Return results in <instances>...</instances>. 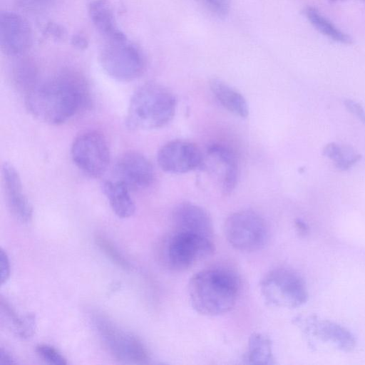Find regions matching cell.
Here are the masks:
<instances>
[{
	"label": "cell",
	"mask_w": 365,
	"mask_h": 365,
	"mask_svg": "<svg viewBox=\"0 0 365 365\" xmlns=\"http://www.w3.org/2000/svg\"><path fill=\"white\" fill-rule=\"evenodd\" d=\"M25 104L37 119L59 125L87 109L91 96L84 78L77 72L66 71L38 82L25 93Z\"/></svg>",
	"instance_id": "6da1fadb"
},
{
	"label": "cell",
	"mask_w": 365,
	"mask_h": 365,
	"mask_svg": "<svg viewBox=\"0 0 365 365\" xmlns=\"http://www.w3.org/2000/svg\"><path fill=\"white\" fill-rule=\"evenodd\" d=\"M240 282L232 271L222 267L205 269L190 279L187 292L192 308L205 316H219L236 304Z\"/></svg>",
	"instance_id": "7a4b0ae2"
},
{
	"label": "cell",
	"mask_w": 365,
	"mask_h": 365,
	"mask_svg": "<svg viewBox=\"0 0 365 365\" xmlns=\"http://www.w3.org/2000/svg\"><path fill=\"white\" fill-rule=\"evenodd\" d=\"M176 99L163 85L145 83L133 94L126 115L127 126L132 130H152L167 125L174 117Z\"/></svg>",
	"instance_id": "3957f363"
},
{
	"label": "cell",
	"mask_w": 365,
	"mask_h": 365,
	"mask_svg": "<svg viewBox=\"0 0 365 365\" xmlns=\"http://www.w3.org/2000/svg\"><path fill=\"white\" fill-rule=\"evenodd\" d=\"M259 288L265 302L272 307L295 308L306 303L308 299L304 280L288 268L269 271L262 279Z\"/></svg>",
	"instance_id": "277c9868"
},
{
	"label": "cell",
	"mask_w": 365,
	"mask_h": 365,
	"mask_svg": "<svg viewBox=\"0 0 365 365\" xmlns=\"http://www.w3.org/2000/svg\"><path fill=\"white\" fill-rule=\"evenodd\" d=\"M103 71L122 82L139 78L146 68V58L141 49L128 40L106 41L100 54Z\"/></svg>",
	"instance_id": "5b68a950"
},
{
	"label": "cell",
	"mask_w": 365,
	"mask_h": 365,
	"mask_svg": "<svg viewBox=\"0 0 365 365\" xmlns=\"http://www.w3.org/2000/svg\"><path fill=\"white\" fill-rule=\"evenodd\" d=\"M225 237L235 249L246 252L261 250L266 245L268 229L258 213L244 210L231 214L224 225Z\"/></svg>",
	"instance_id": "8992f818"
},
{
	"label": "cell",
	"mask_w": 365,
	"mask_h": 365,
	"mask_svg": "<svg viewBox=\"0 0 365 365\" xmlns=\"http://www.w3.org/2000/svg\"><path fill=\"white\" fill-rule=\"evenodd\" d=\"M214 251L210 238L173 231L165 242L163 258L170 269L180 272L211 256Z\"/></svg>",
	"instance_id": "52a82bcc"
},
{
	"label": "cell",
	"mask_w": 365,
	"mask_h": 365,
	"mask_svg": "<svg viewBox=\"0 0 365 365\" xmlns=\"http://www.w3.org/2000/svg\"><path fill=\"white\" fill-rule=\"evenodd\" d=\"M93 323L103 344L115 358L122 361L139 364L149 362L150 354L137 336L121 329L102 315H95Z\"/></svg>",
	"instance_id": "ba28073f"
},
{
	"label": "cell",
	"mask_w": 365,
	"mask_h": 365,
	"mask_svg": "<svg viewBox=\"0 0 365 365\" xmlns=\"http://www.w3.org/2000/svg\"><path fill=\"white\" fill-rule=\"evenodd\" d=\"M71 155L75 165L91 177L98 178L110 163V150L106 137L97 130H86L73 141Z\"/></svg>",
	"instance_id": "9c48e42d"
},
{
	"label": "cell",
	"mask_w": 365,
	"mask_h": 365,
	"mask_svg": "<svg viewBox=\"0 0 365 365\" xmlns=\"http://www.w3.org/2000/svg\"><path fill=\"white\" fill-rule=\"evenodd\" d=\"M157 160L160 168L170 173H185L194 170L203 163L200 148L193 143L172 140L158 150Z\"/></svg>",
	"instance_id": "30bf717a"
},
{
	"label": "cell",
	"mask_w": 365,
	"mask_h": 365,
	"mask_svg": "<svg viewBox=\"0 0 365 365\" xmlns=\"http://www.w3.org/2000/svg\"><path fill=\"white\" fill-rule=\"evenodd\" d=\"M32 43V31L27 21L19 14L2 11L0 14V45L4 53L17 57L24 55Z\"/></svg>",
	"instance_id": "8fae6325"
},
{
	"label": "cell",
	"mask_w": 365,
	"mask_h": 365,
	"mask_svg": "<svg viewBox=\"0 0 365 365\" xmlns=\"http://www.w3.org/2000/svg\"><path fill=\"white\" fill-rule=\"evenodd\" d=\"M115 174L117 180L129 190H142L149 187L155 178L153 166L143 154L128 152L116 162Z\"/></svg>",
	"instance_id": "7c38bea8"
},
{
	"label": "cell",
	"mask_w": 365,
	"mask_h": 365,
	"mask_svg": "<svg viewBox=\"0 0 365 365\" xmlns=\"http://www.w3.org/2000/svg\"><path fill=\"white\" fill-rule=\"evenodd\" d=\"M173 231L194 234L212 239L213 225L208 212L191 202L178 204L172 213Z\"/></svg>",
	"instance_id": "4fadbf2b"
},
{
	"label": "cell",
	"mask_w": 365,
	"mask_h": 365,
	"mask_svg": "<svg viewBox=\"0 0 365 365\" xmlns=\"http://www.w3.org/2000/svg\"><path fill=\"white\" fill-rule=\"evenodd\" d=\"M2 178L6 200L12 215L20 222L31 221L33 209L25 195L20 176L16 168L9 163L2 165Z\"/></svg>",
	"instance_id": "5bb4252c"
},
{
	"label": "cell",
	"mask_w": 365,
	"mask_h": 365,
	"mask_svg": "<svg viewBox=\"0 0 365 365\" xmlns=\"http://www.w3.org/2000/svg\"><path fill=\"white\" fill-rule=\"evenodd\" d=\"M305 331L324 342H329L337 349L349 351L356 345L354 335L345 327L329 320L310 319L306 322Z\"/></svg>",
	"instance_id": "9a60e30c"
},
{
	"label": "cell",
	"mask_w": 365,
	"mask_h": 365,
	"mask_svg": "<svg viewBox=\"0 0 365 365\" xmlns=\"http://www.w3.org/2000/svg\"><path fill=\"white\" fill-rule=\"evenodd\" d=\"M91 21L106 41L127 39L125 34L118 28L112 6L108 0H92L88 5Z\"/></svg>",
	"instance_id": "2e32d148"
},
{
	"label": "cell",
	"mask_w": 365,
	"mask_h": 365,
	"mask_svg": "<svg viewBox=\"0 0 365 365\" xmlns=\"http://www.w3.org/2000/svg\"><path fill=\"white\" fill-rule=\"evenodd\" d=\"M207 153L222 168L223 193L230 194L237 185L239 175L238 161L235 153L227 146L218 143L210 145Z\"/></svg>",
	"instance_id": "e0dca14e"
},
{
	"label": "cell",
	"mask_w": 365,
	"mask_h": 365,
	"mask_svg": "<svg viewBox=\"0 0 365 365\" xmlns=\"http://www.w3.org/2000/svg\"><path fill=\"white\" fill-rule=\"evenodd\" d=\"M209 84L214 96L229 112L240 118H246L249 115L248 104L237 90L218 78L211 79Z\"/></svg>",
	"instance_id": "ac0fdd59"
},
{
	"label": "cell",
	"mask_w": 365,
	"mask_h": 365,
	"mask_svg": "<svg viewBox=\"0 0 365 365\" xmlns=\"http://www.w3.org/2000/svg\"><path fill=\"white\" fill-rule=\"evenodd\" d=\"M129 190L118 180L106 181L103 184V192L113 212L120 218H128L135 213V205Z\"/></svg>",
	"instance_id": "d6986e66"
},
{
	"label": "cell",
	"mask_w": 365,
	"mask_h": 365,
	"mask_svg": "<svg viewBox=\"0 0 365 365\" xmlns=\"http://www.w3.org/2000/svg\"><path fill=\"white\" fill-rule=\"evenodd\" d=\"M16 58L11 68V80L18 89L26 93L39 82L38 66L32 58L24 55Z\"/></svg>",
	"instance_id": "ffe728a7"
},
{
	"label": "cell",
	"mask_w": 365,
	"mask_h": 365,
	"mask_svg": "<svg viewBox=\"0 0 365 365\" xmlns=\"http://www.w3.org/2000/svg\"><path fill=\"white\" fill-rule=\"evenodd\" d=\"M245 359L250 364H274L272 343L261 333H253L249 338Z\"/></svg>",
	"instance_id": "44dd1931"
},
{
	"label": "cell",
	"mask_w": 365,
	"mask_h": 365,
	"mask_svg": "<svg viewBox=\"0 0 365 365\" xmlns=\"http://www.w3.org/2000/svg\"><path fill=\"white\" fill-rule=\"evenodd\" d=\"M304 14L310 24L328 38L344 44L352 42L351 38L347 34L340 30L316 8L307 6L304 10Z\"/></svg>",
	"instance_id": "7402d4cb"
},
{
	"label": "cell",
	"mask_w": 365,
	"mask_h": 365,
	"mask_svg": "<svg viewBox=\"0 0 365 365\" xmlns=\"http://www.w3.org/2000/svg\"><path fill=\"white\" fill-rule=\"evenodd\" d=\"M323 154L332 160L336 168L346 170L359 162L361 155L354 153L346 146H341L335 143H329L323 148Z\"/></svg>",
	"instance_id": "603a6c76"
},
{
	"label": "cell",
	"mask_w": 365,
	"mask_h": 365,
	"mask_svg": "<svg viewBox=\"0 0 365 365\" xmlns=\"http://www.w3.org/2000/svg\"><path fill=\"white\" fill-rule=\"evenodd\" d=\"M1 307L3 313L20 336L28 338L33 334L36 325V319L34 314H28L23 318L19 317L3 297L1 298Z\"/></svg>",
	"instance_id": "cb8c5ba5"
},
{
	"label": "cell",
	"mask_w": 365,
	"mask_h": 365,
	"mask_svg": "<svg viewBox=\"0 0 365 365\" xmlns=\"http://www.w3.org/2000/svg\"><path fill=\"white\" fill-rule=\"evenodd\" d=\"M96 243L100 250L113 263L123 269H130L131 266L125 257L108 239L102 235H96Z\"/></svg>",
	"instance_id": "d4e9b609"
},
{
	"label": "cell",
	"mask_w": 365,
	"mask_h": 365,
	"mask_svg": "<svg viewBox=\"0 0 365 365\" xmlns=\"http://www.w3.org/2000/svg\"><path fill=\"white\" fill-rule=\"evenodd\" d=\"M36 354L45 361L54 365H66V359L54 347L39 344L36 347Z\"/></svg>",
	"instance_id": "484cf974"
},
{
	"label": "cell",
	"mask_w": 365,
	"mask_h": 365,
	"mask_svg": "<svg viewBox=\"0 0 365 365\" xmlns=\"http://www.w3.org/2000/svg\"><path fill=\"white\" fill-rule=\"evenodd\" d=\"M207 8L218 16H226L230 8L232 0H202Z\"/></svg>",
	"instance_id": "4316f807"
},
{
	"label": "cell",
	"mask_w": 365,
	"mask_h": 365,
	"mask_svg": "<svg viewBox=\"0 0 365 365\" xmlns=\"http://www.w3.org/2000/svg\"><path fill=\"white\" fill-rule=\"evenodd\" d=\"M10 262L6 252L1 248L0 250V279L1 284L7 282L10 277Z\"/></svg>",
	"instance_id": "83f0119b"
},
{
	"label": "cell",
	"mask_w": 365,
	"mask_h": 365,
	"mask_svg": "<svg viewBox=\"0 0 365 365\" xmlns=\"http://www.w3.org/2000/svg\"><path fill=\"white\" fill-rule=\"evenodd\" d=\"M344 103L347 110L359 119L365 125V110L362 106L351 99L345 100Z\"/></svg>",
	"instance_id": "f1b7e54d"
},
{
	"label": "cell",
	"mask_w": 365,
	"mask_h": 365,
	"mask_svg": "<svg viewBox=\"0 0 365 365\" xmlns=\"http://www.w3.org/2000/svg\"><path fill=\"white\" fill-rule=\"evenodd\" d=\"M24 7L29 9H41L50 5L53 0H17Z\"/></svg>",
	"instance_id": "f546056e"
},
{
	"label": "cell",
	"mask_w": 365,
	"mask_h": 365,
	"mask_svg": "<svg viewBox=\"0 0 365 365\" xmlns=\"http://www.w3.org/2000/svg\"><path fill=\"white\" fill-rule=\"evenodd\" d=\"M71 44L79 50H84L88 46V40L81 34H74L71 38Z\"/></svg>",
	"instance_id": "4dcf8cb0"
},
{
	"label": "cell",
	"mask_w": 365,
	"mask_h": 365,
	"mask_svg": "<svg viewBox=\"0 0 365 365\" xmlns=\"http://www.w3.org/2000/svg\"><path fill=\"white\" fill-rule=\"evenodd\" d=\"M0 363L1 364H16V361L7 350L1 347L0 350Z\"/></svg>",
	"instance_id": "1f68e13d"
},
{
	"label": "cell",
	"mask_w": 365,
	"mask_h": 365,
	"mask_svg": "<svg viewBox=\"0 0 365 365\" xmlns=\"http://www.w3.org/2000/svg\"><path fill=\"white\" fill-rule=\"evenodd\" d=\"M47 31L49 34H52L53 36L61 38L62 35H63V31L61 28L58 27V26L56 24H50L47 27Z\"/></svg>",
	"instance_id": "d6a6232c"
},
{
	"label": "cell",
	"mask_w": 365,
	"mask_h": 365,
	"mask_svg": "<svg viewBox=\"0 0 365 365\" xmlns=\"http://www.w3.org/2000/svg\"><path fill=\"white\" fill-rule=\"evenodd\" d=\"M295 224H296L297 229L300 234L304 235L307 233V227L303 221H302L300 220H297L296 221Z\"/></svg>",
	"instance_id": "836d02e7"
},
{
	"label": "cell",
	"mask_w": 365,
	"mask_h": 365,
	"mask_svg": "<svg viewBox=\"0 0 365 365\" xmlns=\"http://www.w3.org/2000/svg\"><path fill=\"white\" fill-rule=\"evenodd\" d=\"M332 2H336V1H343V0H329Z\"/></svg>",
	"instance_id": "e575fe53"
}]
</instances>
